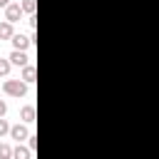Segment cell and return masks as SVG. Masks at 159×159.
<instances>
[{
	"label": "cell",
	"instance_id": "1",
	"mask_svg": "<svg viewBox=\"0 0 159 159\" xmlns=\"http://www.w3.org/2000/svg\"><path fill=\"white\" fill-rule=\"evenodd\" d=\"M2 92L7 97H25L27 94V82L20 77V80H5L2 82Z\"/></svg>",
	"mask_w": 159,
	"mask_h": 159
},
{
	"label": "cell",
	"instance_id": "2",
	"mask_svg": "<svg viewBox=\"0 0 159 159\" xmlns=\"http://www.w3.org/2000/svg\"><path fill=\"white\" fill-rule=\"evenodd\" d=\"M10 137H12L15 142H27V137H30L27 122H17V124H12V127H10Z\"/></svg>",
	"mask_w": 159,
	"mask_h": 159
},
{
	"label": "cell",
	"instance_id": "3",
	"mask_svg": "<svg viewBox=\"0 0 159 159\" xmlns=\"http://www.w3.org/2000/svg\"><path fill=\"white\" fill-rule=\"evenodd\" d=\"M22 15H25V10H22L20 2H10V5L5 7V20H10V22H20Z\"/></svg>",
	"mask_w": 159,
	"mask_h": 159
},
{
	"label": "cell",
	"instance_id": "4",
	"mask_svg": "<svg viewBox=\"0 0 159 159\" xmlns=\"http://www.w3.org/2000/svg\"><path fill=\"white\" fill-rule=\"evenodd\" d=\"M10 42H12V47H15V50H27V47L32 45V35H22V32H15Z\"/></svg>",
	"mask_w": 159,
	"mask_h": 159
},
{
	"label": "cell",
	"instance_id": "5",
	"mask_svg": "<svg viewBox=\"0 0 159 159\" xmlns=\"http://www.w3.org/2000/svg\"><path fill=\"white\" fill-rule=\"evenodd\" d=\"M7 57H10V62H12V65H17V67H25V65L30 62L27 52H25V50H15V47H12V52H10Z\"/></svg>",
	"mask_w": 159,
	"mask_h": 159
},
{
	"label": "cell",
	"instance_id": "6",
	"mask_svg": "<svg viewBox=\"0 0 159 159\" xmlns=\"http://www.w3.org/2000/svg\"><path fill=\"white\" fill-rule=\"evenodd\" d=\"M15 22H10V20H2L0 22V40H12V35H15V27H12Z\"/></svg>",
	"mask_w": 159,
	"mask_h": 159
},
{
	"label": "cell",
	"instance_id": "7",
	"mask_svg": "<svg viewBox=\"0 0 159 159\" xmlns=\"http://www.w3.org/2000/svg\"><path fill=\"white\" fill-rule=\"evenodd\" d=\"M35 117H37V112H35V107H32V104H25V107L20 109V119H22V122L32 124V122H35Z\"/></svg>",
	"mask_w": 159,
	"mask_h": 159
},
{
	"label": "cell",
	"instance_id": "8",
	"mask_svg": "<svg viewBox=\"0 0 159 159\" xmlns=\"http://www.w3.org/2000/svg\"><path fill=\"white\" fill-rule=\"evenodd\" d=\"M22 80H25L27 84H32V82L37 80V70H35V65H30V62H27V65L22 67Z\"/></svg>",
	"mask_w": 159,
	"mask_h": 159
},
{
	"label": "cell",
	"instance_id": "9",
	"mask_svg": "<svg viewBox=\"0 0 159 159\" xmlns=\"http://www.w3.org/2000/svg\"><path fill=\"white\" fill-rule=\"evenodd\" d=\"M12 157L15 159H30L32 157V149L30 147H22V142H17V147L12 149Z\"/></svg>",
	"mask_w": 159,
	"mask_h": 159
},
{
	"label": "cell",
	"instance_id": "10",
	"mask_svg": "<svg viewBox=\"0 0 159 159\" xmlns=\"http://www.w3.org/2000/svg\"><path fill=\"white\" fill-rule=\"evenodd\" d=\"M10 67H12L10 57H0V77H7L10 75Z\"/></svg>",
	"mask_w": 159,
	"mask_h": 159
},
{
	"label": "cell",
	"instance_id": "11",
	"mask_svg": "<svg viewBox=\"0 0 159 159\" xmlns=\"http://www.w3.org/2000/svg\"><path fill=\"white\" fill-rule=\"evenodd\" d=\"M20 5H22V10L27 15H35V10H37V0H22Z\"/></svg>",
	"mask_w": 159,
	"mask_h": 159
},
{
	"label": "cell",
	"instance_id": "12",
	"mask_svg": "<svg viewBox=\"0 0 159 159\" xmlns=\"http://www.w3.org/2000/svg\"><path fill=\"white\" fill-rule=\"evenodd\" d=\"M10 157H12L10 144H0V159H10Z\"/></svg>",
	"mask_w": 159,
	"mask_h": 159
},
{
	"label": "cell",
	"instance_id": "13",
	"mask_svg": "<svg viewBox=\"0 0 159 159\" xmlns=\"http://www.w3.org/2000/svg\"><path fill=\"white\" fill-rule=\"evenodd\" d=\"M5 134H10V124H7L5 117H0V139H2Z\"/></svg>",
	"mask_w": 159,
	"mask_h": 159
},
{
	"label": "cell",
	"instance_id": "14",
	"mask_svg": "<svg viewBox=\"0 0 159 159\" xmlns=\"http://www.w3.org/2000/svg\"><path fill=\"white\" fill-rule=\"evenodd\" d=\"M27 147H30L32 152L37 149V137H35V134H30V137H27Z\"/></svg>",
	"mask_w": 159,
	"mask_h": 159
},
{
	"label": "cell",
	"instance_id": "15",
	"mask_svg": "<svg viewBox=\"0 0 159 159\" xmlns=\"http://www.w3.org/2000/svg\"><path fill=\"white\" fill-rule=\"evenodd\" d=\"M27 25H30V30H35V27H37V17L30 15V17H27Z\"/></svg>",
	"mask_w": 159,
	"mask_h": 159
},
{
	"label": "cell",
	"instance_id": "16",
	"mask_svg": "<svg viewBox=\"0 0 159 159\" xmlns=\"http://www.w3.org/2000/svg\"><path fill=\"white\" fill-rule=\"evenodd\" d=\"M7 114V104H5V99H0V117H5Z\"/></svg>",
	"mask_w": 159,
	"mask_h": 159
},
{
	"label": "cell",
	"instance_id": "17",
	"mask_svg": "<svg viewBox=\"0 0 159 159\" xmlns=\"http://www.w3.org/2000/svg\"><path fill=\"white\" fill-rule=\"evenodd\" d=\"M7 5H10V0H0V7H2V10H5Z\"/></svg>",
	"mask_w": 159,
	"mask_h": 159
},
{
	"label": "cell",
	"instance_id": "18",
	"mask_svg": "<svg viewBox=\"0 0 159 159\" xmlns=\"http://www.w3.org/2000/svg\"><path fill=\"white\" fill-rule=\"evenodd\" d=\"M0 89H2V87H0Z\"/></svg>",
	"mask_w": 159,
	"mask_h": 159
}]
</instances>
